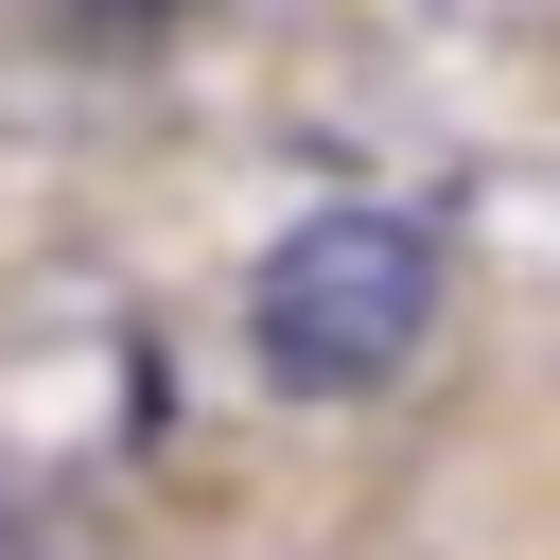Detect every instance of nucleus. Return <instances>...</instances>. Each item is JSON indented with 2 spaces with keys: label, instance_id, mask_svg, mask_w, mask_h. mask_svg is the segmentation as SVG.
<instances>
[{
  "label": "nucleus",
  "instance_id": "obj_1",
  "mask_svg": "<svg viewBox=\"0 0 560 560\" xmlns=\"http://www.w3.org/2000/svg\"><path fill=\"white\" fill-rule=\"evenodd\" d=\"M438 332V228L420 210H298L245 280V350L298 402H368L402 385V350Z\"/></svg>",
  "mask_w": 560,
  "mask_h": 560
}]
</instances>
